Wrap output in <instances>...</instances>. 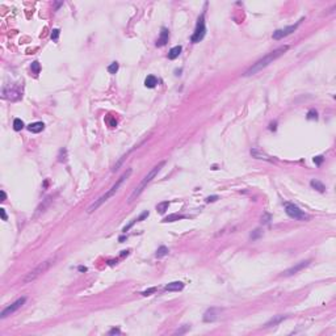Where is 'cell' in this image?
<instances>
[{"instance_id": "1", "label": "cell", "mask_w": 336, "mask_h": 336, "mask_svg": "<svg viewBox=\"0 0 336 336\" xmlns=\"http://www.w3.org/2000/svg\"><path fill=\"white\" fill-rule=\"evenodd\" d=\"M289 50V46L288 45H284V46H280V48L274 49L273 51H270L269 54H267L265 57H263L261 59H259L257 62H255L252 66L247 70V71L243 74L244 76H252L257 72H260L261 70H264L265 67H268L270 63H273L276 59H278L280 57H282L285 53Z\"/></svg>"}, {"instance_id": "2", "label": "cell", "mask_w": 336, "mask_h": 336, "mask_svg": "<svg viewBox=\"0 0 336 336\" xmlns=\"http://www.w3.org/2000/svg\"><path fill=\"white\" fill-rule=\"evenodd\" d=\"M131 172H133V169H131V168H129V169L126 171V172L123 173V175L121 176V177L116 181V184H114L113 186H112V188H110V189H109L107 193H104L101 197H99L97 200H95V202H93V204L90 206V208L87 209V213H90V214H91V213H93V211H96V210H97V209H99L100 206H101L104 202H107L110 197H113L114 194H116L117 192H118L120 186L123 184V181H126V180L129 179V176L131 175Z\"/></svg>"}, {"instance_id": "3", "label": "cell", "mask_w": 336, "mask_h": 336, "mask_svg": "<svg viewBox=\"0 0 336 336\" xmlns=\"http://www.w3.org/2000/svg\"><path fill=\"white\" fill-rule=\"evenodd\" d=\"M164 164H166V162H164V160H163V162H160V163L158 164V166H155L154 168H152V169L150 171L149 173H147V175L145 176L143 180L139 182V185H138L137 188H135V189L133 191V193L130 194V197H129V204H131V202L134 201V200L137 198V197L139 196V194L143 192V189L146 188V185L149 184V182H151V181H152V179H154L155 176H156L159 172H160V169L164 167Z\"/></svg>"}, {"instance_id": "4", "label": "cell", "mask_w": 336, "mask_h": 336, "mask_svg": "<svg viewBox=\"0 0 336 336\" xmlns=\"http://www.w3.org/2000/svg\"><path fill=\"white\" fill-rule=\"evenodd\" d=\"M54 261H55V257H50V259H48V260L39 263L36 268L32 269L29 273H26V276L24 277V280H22V284H29V282H33L34 280H37L39 276H42L45 272H48V270L51 268V265L54 264Z\"/></svg>"}, {"instance_id": "5", "label": "cell", "mask_w": 336, "mask_h": 336, "mask_svg": "<svg viewBox=\"0 0 336 336\" xmlns=\"http://www.w3.org/2000/svg\"><path fill=\"white\" fill-rule=\"evenodd\" d=\"M285 206V211L286 214L293 218V219H297V221H310V215L307 213H305L303 210H301L297 205H294L292 202H285L284 204Z\"/></svg>"}, {"instance_id": "6", "label": "cell", "mask_w": 336, "mask_h": 336, "mask_svg": "<svg viewBox=\"0 0 336 336\" xmlns=\"http://www.w3.org/2000/svg\"><path fill=\"white\" fill-rule=\"evenodd\" d=\"M206 34V26H205V16L204 13L198 17L197 20V24H196V29H194V33L192 34L191 37V41L193 44H197L200 41H202L204 37Z\"/></svg>"}, {"instance_id": "7", "label": "cell", "mask_w": 336, "mask_h": 336, "mask_svg": "<svg viewBox=\"0 0 336 336\" xmlns=\"http://www.w3.org/2000/svg\"><path fill=\"white\" fill-rule=\"evenodd\" d=\"M25 302H26V297H21V298H19V299H16L12 305L7 306V307H5V309L2 311V314H0V318H2V319H5L7 316L12 315L13 312H16L19 309H21V307H22V305H24Z\"/></svg>"}, {"instance_id": "8", "label": "cell", "mask_w": 336, "mask_h": 336, "mask_svg": "<svg viewBox=\"0 0 336 336\" xmlns=\"http://www.w3.org/2000/svg\"><path fill=\"white\" fill-rule=\"evenodd\" d=\"M303 21V19H301L299 21H297L294 25H289L284 29H277L276 32H273V39H281V38H284V37H288V36H290L292 33H294L297 30V28L301 25V22Z\"/></svg>"}, {"instance_id": "9", "label": "cell", "mask_w": 336, "mask_h": 336, "mask_svg": "<svg viewBox=\"0 0 336 336\" xmlns=\"http://www.w3.org/2000/svg\"><path fill=\"white\" fill-rule=\"evenodd\" d=\"M310 263H311V260H303V261H299V263H297L296 265H293V267H290V268H288L286 270H284L281 276H284V277H290V276H293V274H296V273L301 272V270H302V269L307 268L309 265H310Z\"/></svg>"}, {"instance_id": "10", "label": "cell", "mask_w": 336, "mask_h": 336, "mask_svg": "<svg viewBox=\"0 0 336 336\" xmlns=\"http://www.w3.org/2000/svg\"><path fill=\"white\" fill-rule=\"evenodd\" d=\"M221 309H218V307H210L205 311V314H204V322L206 323H213L215 322L218 318H219L221 315Z\"/></svg>"}, {"instance_id": "11", "label": "cell", "mask_w": 336, "mask_h": 336, "mask_svg": "<svg viewBox=\"0 0 336 336\" xmlns=\"http://www.w3.org/2000/svg\"><path fill=\"white\" fill-rule=\"evenodd\" d=\"M288 318V315H274L273 318H270V319L264 324V328H270V327H276V326H278V324L281 322H284L285 319Z\"/></svg>"}, {"instance_id": "12", "label": "cell", "mask_w": 336, "mask_h": 336, "mask_svg": "<svg viewBox=\"0 0 336 336\" xmlns=\"http://www.w3.org/2000/svg\"><path fill=\"white\" fill-rule=\"evenodd\" d=\"M168 39H169V30L167 28H162L160 29V36H159V38L156 41V46L158 48H162V46H164L168 42Z\"/></svg>"}, {"instance_id": "13", "label": "cell", "mask_w": 336, "mask_h": 336, "mask_svg": "<svg viewBox=\"0 0 336 336\" xmlns=\"http://www.w3.org/2000/svg\"><path fill=\"white\" fill-rule=\"evenodd\" d=\"M184 289V284L181 281H173V282H169L168 285L164 286V290L166 292H180Z\"/></svg>"}, {"instance_id": "14", "label": "cell", "mask_w": 336, "mask_h": 336, "mask_svg": "<svg viewBox=\"0 0 336 336\" xmlns=\"http://www.w3.org/2000/svg\"><path fill=\"white\" fill-rule=\"evenodd\" d=\"M251 155L253 158H256V159H261V160H267V162H273L274 159H272L270 156H268L265 152H263L261 150H259V149H253L251 150Z\"/></svg>"}, {"instance_id": "15", "label": "cell", "mask_w": 336, "mask_h": 336, "mask_svg": "<svg viewBox=\"0 0 336 336\" xmlns=\"http://www.w3.org/2000/svg\"><path fill=\"white\" fill-rule=\"evenodd\" d=\"M45 129V123L44 122H33L30 125L28 126V130L30 133H34V134H38L41 133Z\"/></svg>"}, {"instance_id": "16", "label": "cell", "mask_w": 336, "mask_h": 336, "mask_svg": "<svg viewBox=\"0 0 336 336\" xmlns=\"http://www.w3.org/2000/svg\"><path fill=\"white\" fill-rule=\"evenodd\" d=\"M181 50H182V48L181 46L179 45V46H175V48H172L169 50V53H168V58L169 59H176V58H177L180 54H181Z\"/></svg>"}, {"instance_id": "17", "label": "cell", "mask_w": 336, "mask_h": 336, "mask_svg": "<svg viewBox=\"0 0 336 336\" xmlns=\"http://www.w3.org/2000/svg\"><path fill=\"white\" fill-rule=\"evenodd\" d=\"M310 185L314 188V189H316L318 192H320V193L326 192V186H324V184H323V182H320L319 180H311L310 181Z\"/></svg>"}, {"instance_id": "18", "label": "cell", "mask_w": 336, "mask_h": 336, "mask_svg": "<svg viewBox=\"0 0 336 336\" xmlns=\"http://www.w3.org/2000/svg\"><path fill=\"white\" fill-rule=\"evenodd\" d=\"M156 84H158V79L154 75H149L145 80V85L147 88H154V87H156Z\"/></svg>"}, {"instance_id": "19", "label": "cell", "mask_w": 336, "mask_h": 336, "mask_svg": "<svg viewBox=\"0 0 336 336\" xmlns=\"http://www.w3.org/2000/svg\"><path fill=\"white\" fill-rule=\"evenodd\" d=\"M168 252H169V251H168V248H167L166 246H160V247H159V248H158V251H156V255H155V256H156L158 259H160V257L167 256V255H168Z\"/></svg>"}, {"instance_id": "20", "label": "cell", "mask_w": 336, "mask_h": 336, "mask_svg": "<svg viewBox=\"0 0 336 336\" xmlns=\"http://www.w3.org/2000/svg\"><path fill=\"white\" fill-rule=\"evenodd\" d=\"M182 218H185L184 215H181V214H171L168 217H166L163 219V222H175V221H179V219H182Z\"/></svg>"}, {"instance_id": "21", "label": "cell", "mask_w": 336, "mask_h": 336, "mask_svg": "<svg viewBox=\"0 0 336 336\" xmlns=\"http://www.w3.org/2000/svg\"><path fill=\"white\" fill-rule=\"evenodd\" d=\"M168 206H169V202H168V201H164V202L158 204V205H156V209H158L159 213L163 214V213H166V210L168 209Z\"/></svg>"}, {"instance_id": "22", "label": "cell", "mask_w": 336, "mask_h": 336, "mask_svg": "<svg viewBox=\"0 0 336 336\" xmlns=\"http://www.w3.org/2000/svg\"><path fill=\"white\" fill-rule=\"evenodd\" d=\"M13 129H15L16 131L22 130V129H24V122H22V120L15 118V121H13Z\"/></svg>"}, {"instance_id": "23", "label": "cell", "mask_w": 336, "mask_h": 336, "mask_svg": "<svg viewBox=\"0 0 336 336\" xmlns=\"http://www.w3.org/2000/svg\"><path fill=\"white\" fill-rule=\"evenodd\" d=\"M118 67H120V64L117 63V62H113L112 64H109V66H108V72L109 74H116L117 71H118Z\"/></svg>"}, {"instance_id": "24", "label": "cell", "mask_w": 336, "mask_h": 336, "mask_svg": "<svg viewBox=\"0 0 336 336\" xmlns=\"http://www.w3.org/2000/svg\"><path fill=\"white\" fill-rule=\"evenodd\" d=\"M30 68H32V71H33L34 74H39V70H41V66H39V63H38L37 61H34V62L32 63V66H30Z\"/></svg>"}, {"instance_id": "25", "label": "cell", "mask_w": 336, "mask_h": 336, "mask_svg": "<svg viewBox=\"0 0 336 336\" xmlns=\"http://www.w3.org/2000/svg\"><path fill=\"white\" fill-rule=\"evenodd\" d=\"M261 234H263V232H261V230H260V228H256L255 231H253V232L250 235V238H251L252 240H256L259 237H261Z\"/></svg>"}, {"instance_id": "26", "label": "cell", "mask_w": 336, "mask_h": 336, "mask_svg": "<svg viewBox=\"0 0 336 336\" xmlns=\"http://www.w3.org/2000/svg\"><path fill=\"white\" fill-rule=\"evenodd\" d=\"M307 120H318V113H316V110L314 109H311L309 113H307Z\"/></svg>"}, {"instance_id": "27", "label": "cell", "mask_w": 336, "mask_h": 336, "mask_svg": "<svg viewBox=\"0 0 336 336\" xmlns=\"http://www.w3.org/2000/svg\"><path fill=\"white\" fill-rule=\"evenodd\" d=\"M158 290V288L156 286H152V288H150V289H147V290H145V292H142V296H145V297H147V296H150L151 293H155Z\"/></svg>"}, {"instance_id": "28", "label": "cell", "mask_w": 336, "mask_h": 336, "mask_svg": "<svg viewBox=\"0 0 336 336\" xmlns=\"http://www.w3.org/2000/svg\"><path fill=\"white\" fill-rule=\"evenodd\" d=\"M189 328H191V326H188V324H185L184 327H181L180 329H177V331H176L175 334H176V335H182V334H185V332H186Z\"/></svg>"}, {"instance_id": "29", "label": "cell", "mask_w": 336, "mask_h": 336, "mask_svg": "<svg viewBox=\"0 0 336 336\" xmlns=\"http://www.w3.org/2000/svg\"><path fill=\"white\" fill-rule=\"evenodd\" d=\"M59 33H61L59 29H53V32H51V39L57 41L58 37H59Z\"/></svg>"}, {"instance_id": "30", "label": "cell", "mask_w": 336, "mask_h": 336, "mask_svg": "<svg viewBox=\"0 0 336 336\" xmlns=\"http://www.w3.org/2000/svg\"><path fill=\"white\" fill-rule=\"evenodd\" d=\"M149 214H150L149 211H143V213L140 214V215H139L138 218H135V219H137V222H140V221H143L145 218H147V217H149Z\"/></svg>"}, {"instance_id": "31", "label": "cell", "mask_w": 336, "mask_h": 336, "mask_svg": "<svg viewBox=\"0 0 336 336\" xmlns=\"http://www.w3.org/2000/svg\"><path fill=\"white\" fill-rule=\"evenodd\" d=\"M323 160H324V158H323L322 155H319V156H315V158H314V163L316 164V166H320Z\"/></svg>"}, {"instance_id": "32", "label": "cell", "mask_w": 336, "mask_h": 336, "mask_svg": "<svg viewBox=\"0 0 336 336\" xmlns=\"http://www.w3.org/2000/svg\"><path fill=\"white\" fill-rule=\"evenodd\" d=\"M0 215H2V219L3 221H7L8 219V217H7V213H5V209H0Z\"/></svg>"}, {"instance_id": "33", "label": "cell", "mask_w": 336, "mask_h": 336, "mask_svg": "<svg viewBox=\"0 0 336 336\" xmlns=\"http://www.w3.org/2000/svg\"><path fill=\"white\" fill-rule=\"evenodd\" d=\"M118 334H121L120 328H113V329H110L109 331V335H118Z\"/></svg>"}, {"instance_id": "34", "label": "cell", "mask_w": 336, "mask_h": 336, "mask_svg": "<svg viewBox=\"0 0 336 336\" xmlns=\"http://www.w3.org/2000/svg\"><path fill=\"white\" fill-rule=\"evenodd\" d=\"M218 200V196H211V197H208L206 198V202H214Z\"/></svg>"}, {"instance_id": "35", "label": "cell", "mask_w": 336, "mask_h": 336, "mask_svg": "<svg viewBox=\"0 0 336 336\" xmlns=\"http://www.w3.org/2000/svg\"><path fill=\"white\" fill-rule=\"evenodd\" d=\"M269 219H270V215H269V214H265V215H264V218H261V222H264V223H268V222H269Z\"/></svg>"}, {"instance_id": "36", "label": "cell", "mask_w": 336, "mask_h": 336, "mask_svg": "<svg viewBox=\"0 0 336 336\" xmlns=\"http://www.w3.org/2000/svg\"><path fill=\"white\" fill-rule=\"evenodd\" d=\"M5 198H7V194L4 191H2V201H5Z\"/></svg>"}, {"instance_id": "37", "label": "cell", "mask_w": 336, "mask_h": 336, "mask_svg": "<svg viewBox=\"0 0 336 336\" xmlns=\"http://www.w3.org/2000/svg\"><path fill=\"white\" fill-rule=\"evenodd\" d=\"M79 270H80V272H85L87 268L85 267H79Z\"/></svg>"}, {"instance_id": "38", "label": "cell", "mask_w": 336, "mask_h": 336, "mask_svg": "<svg viewBox=\"0 0 336 336\" xmlns=\"http://www.w3.org/2000/svg\"><path fill=\"white\" fill-rule=\"evenodd\" d=\"M181 71L182 70H176V75H181Z\"/></svg>"}]
</instances>
